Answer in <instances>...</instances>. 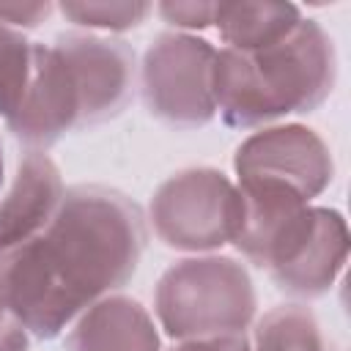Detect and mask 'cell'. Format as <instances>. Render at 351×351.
I'll list each match as a JSON object with an SVG mask.
<instances>
[{"label": "cell", "mask_w": 351, "mask_h": 351, "mask_svg": "<svg viewBox=\"0 0 351 351\" xmlns=\"http://www.w3.org/2000/svg\"><path fill=\"white\" fill-rule=\"evenodd\" d=\"M217 49L189 33H159L145 49L140 90L148 112L176 129L206 126L217 115L214 101Z\"/></svg>", "instance_id": "obj_5"}, {"label": "cell", "mask_w": 351, "mask_h": 351, "mask_svg": "<svg viewBox=\"0 0 351 351\" xmlns=\"http://www.w3.org/2000/svg\"><path fill=\"white\" fill-rule=\"evenodd\" d=\"M148 3H60V14L80 27L129 30L148 16Z\"/></svg>", "instance_id": "obj_15"}, {"label": "cell", "mask_w": 351, "mask_h": 351, "mask_svg": "<svg viewBox=\"0 0 351 351\" xmlns=\"http://www.w3.org/2000/svg\"><path fill=\"white\" fill-rule=\"evenodd\" d=\"M170 351H252L244 335H222V337H200V340H181Z\"/></svg>", "instance_id": "obj_18"}, {"label": "cell", "mask_w": 351, "mask_h": 351, "mask_svg": "<svg viewBox=\"0 0 351 351\" xmlns=\"http://www.w3.org/2000/svg\"><path fill=\"white\" fill-rule=\"evenodd\" d=\"M239 181H263L293 189L307 203L321 195L335 173L326 143L307 126L285 123L250 134L233 156Z\"/></svg>", "instance_id": "obj_7"}, {"label": "cell", "mask_w": 351, "mask_h": 351, "mask_svg": "<svg viewBox=\"0 0 351 351\" xmlns=\"http://www.w3.org/2000/svg\"><path fill=\"white\" fill-rule=\"evenodd\" d=\"M52 14L49 3H0V25L8 27H36Z\"/></svg>", "instance_id": "obj_17"}, {"label": "cell", "mask_w": 351, "mask_h": 351, "mask_svg": "<svg viewBox=\"0 0 351 351\" xmlns=\"http://www.w3.org/2000/svg\"><path fill=\"white\" fill-rule=\"evenodd\" d=\"M335 77L337 58L329 33L313 19H299L282 41L266 49H219L211 82L222 121L250 129L315 110L332 93Z\"/></svg>", "instance_id": "obj_2"}, {"label": "cell", "mask_w": 351, "mask_h": 351, "mask_svg": "<svg viewBox=\"0 0 351 351\" xmlns=\"http://www.w3.org/2000/svg\"><path fill=\"white\" fill-rule=\"evenodd\" d=\"M52 44L69 66L80 99V126L104 123L126 110L134 93V52L126 41L60 33Z\"/></svg>", "instance_id": "obj_8"}, {"label": "cell", "mask_w": 351, "mask_h": 351, "mask_svg": "<svg viewBox=\"0 0 351 351\" xmlns=\"http://www.w3.org/2000/svg\"><path fill=\"white\" fill-rule=\"evenodd\" d=\"M252 351H329V346L307 307L280 304L255 324Z\"/></svg>", "instance_id": "obj_13"}, {"label": "cell", "mask_w": 351, "mask_h": 351, "mask_svg": "<svg viewBox=\"0 0 351 351\" xmlns=\"http://www.w3.org/2000/svg\"><path fill=\"white\" fill-rule=\"evenodd\" d=\"M30 44L19 30L0 25V115L5 118L25 88L30 71Z\"/></svg>", "instance_id": "obj_14"}, {"label": "cell", "mask_w": 351, "mask_h": 351, "mask_svg": "<svg viewBox=\"0 0 351 351\" xmlns=\"http://www.w3.org/2000/svg\"><path fill=\"white\" fill-rule=\"evenodd\" d=\"M299 19V8L291 3H214L211 25L228 49L258 52L282 41Z\"/></svg>", "instance_id": "obj_12"}, {"label": "cell", "mask_w": 351, "mask_h": 351, "mask_svg": "<svg viewBox=\"0 0 351 351\" xmlns=\"http://www.w3.org/2000/svg\"><path fill=\"white\" fill-rule=\"evenodd\" d=\"M148 211L159 241L184 252L233 244L241 228V195L214 167H189L170 176L154 192Z\"/></svg>", "instance_id": "obj_4"}, {"label": "cell", "mask_w": 351, "mask_h": 351, "mask_svg": "<svg viewBox=\"0 0 351 351\" xmlns=\"http://www.w3.org/2000/svg\"><path fill=\"white\" fill-rule=\"evenodd\" d=\"M145 239L132 197L101 184L69 186L41 233L0 252V307L49 340L132 280Z\"/></svg>", "instance_id": "obj_1"}, {"label": "cell", "mask_w": 351, "mask_h": 351, "mask_svg": "<svg viewBox=\"0 0 351 351\" xmlns=\"http://www.w3.org/2000/svg\"><path fill=\"white\" fill-rule=\"evenodd\" d=\"M63 195L66 186L58 165L44 151L22 154L0 200V252L41 233L55 217Z\"/></svg>", "instance_id": "obj_10"}, {"label": "cell", "mask_w": 351, "mask_h": 351, "mask_svg": "<svg viewBox=\"0 0 351 351\" xmlns=\"http://www.w3.org/2000/svg\"><path fill=\"white\" fill-rule=\"evenodd\" d=\"M5 126L27 151H47L66 132L82 129L80 99L55 44H30V71Z\"/></svg>", "instance_id": "obj_9"}, {"label": "cell", "mask_w": 351, "mask_h": 351, "mask_svg": "<svg viewBox=\"0 0 351 351\" xmlns=\"http://www.w3.org/2000/svg\"><path fill=\"white\" fill-rule=\"evenodd\" d=\"M0 186H3V148H0Z\"/></svg>", "instance_id": "obj_20"}, {"label": "cell", "mask_w": 351, "mask_h": 351, "mask_svg": "<svg viewBox=\"0 0 351 351\" xmlns=\"http://www.w3.org/2000/svg\"><path fill=\"white\" fill-rule=\"evenodd\" d=\"M255 285L250 271L225 255L173 263L156 282L154 310L176 340L244 335L255 318Z\"/></svg>", "instance_id": "obj_3"}, {"label": "cell", "mask_w": 351, "mask_h": 351, "mask_svg": "<svg viewBox=\"0 0 351 351\" xmlns=\"http://www.w3.org/2000/svg\"><path fill=\"white\" fill-rule=\"evenodd\" d=\"M348 258L346 219L332 208L307 206L280 233L263 269L274 285L299 299L324 296Z\"/></svg>", "instance_id": "obj_6"}, {"label": "cell", "mask_w": 351, "mask_h": 351, "mask_svg": "<svg viewBox=\"0 0 351 351\" xmlns=\"http://www.w3.org/2000/svg\"><path fill=\"white\" fill-rule=\"evenodd\" d=\"M27 329L5 307H0V351H27Z\"/></svg>", "instance_id": "obj_19"}, {"label": "cell", "mask_w": 351, "mask_h": 351, "mask_svg": "<svg viewBox=\"0 0 351 351\" xmlns=\"http://www.w3.org/2000/svg\"><path fill=\"white\" fill-rule=\"evenodd\" d=\"M159 14L165 22L184 27V30H197L208 27L214 22V3H162Z\"/></svg>", "instance_id": "obj_16"}, {"label": "cell", "mask_w": 351, "mask_h": 351, "mask_svg": "<svg viewBox=\"0 0 351 351\" xmlns=\"http://www.w3.org/2000/svg\"><path fill=\"white\" fill-rule=\"evenodd\" d=\"M66 351H159V335L140 302L104 296L80 315Z\"/></svg>", "instance_id": "obj_11"}]
</instances>
